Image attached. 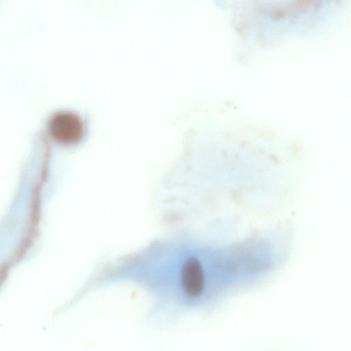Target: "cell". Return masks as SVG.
I'll use <instances>...</instances> for the list:
<instances>
[{
    "instance_id": "1",
    "label": "cell",
    "mask_w": 351,
    "mask_h": 351,
    "mask_svg": "<svg viewBox=\"0 0 351 351\" xmlns=\"http://www.w3.org/2000/svg\"><path fill=\"white\" fill-rule=\"evenodd\" d=\"M50 131L58 141L65 144H73L82 138L84 128L82 119L75 114L60 112L51 119Z\"/></svg>"
},
{
    "instance_id": "2",
    "label": "cell",
    "mask_w": 351,
    "mask_h": 351,
    "mask_svg": "<svg viewBox=\"0 0 351 351\" xmlns=\"http://www.w3.org/2000/svg\"><path fill=\"white\" fill-rule=\"evenodd\" d=\"M181 285L186 294L191 298L201 295L204 287L202 267L195 257L186 260L181 269Z\"/></svg>"
}]
</instances>
